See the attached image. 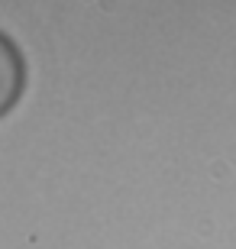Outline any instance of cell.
I'll return each instance as SVG.
<instances>
[{
	"mask_svg": "<svg viewBox=\"0 0 236 249\" xmlns=\"http://www.w3.org/2000/svg\"><path fill=\"white\" fill-rule=\"evenodd\" d=\"M26 91V58L7 33H0V117L17 107Z\"/></svg>",
	"mask_w": 236,
	"mask_h": 249,
	"instance_id": "obj_1",
	"label": "cell"
}]
</instances>
